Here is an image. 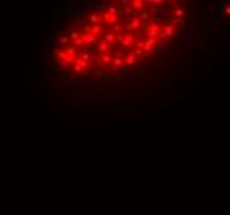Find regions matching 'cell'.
I'll return each mask as SVG.
<instances>
[{
    "instance_id": "obj_1",
    "label": "cell",
    "mask_w": 230,
    "mask_h": 215,
    "mask_svg": "<svg viewBox=\"0 0 230 215\" xmlns=\"http://www.w3.org/2000/svg\"><path fill=\"white\" fill-rule=\"evenodd\" d=\"M174 33H176V27L174 25H165L164 28L161 30V33H159V40L171 38V36H174Z\"/></svg>"
},
{
    "instance_id": "obj_2",
    "label": "cell",
    "mask_w": 230,
    "mask_h": 215,
    "mask_svg": "<svg viewBox=\"0 0 230 215\" xmlns=\"http://www.w3.org/2000/svg\"><path fill=\"white\" fill-rule=\"evenodd\" d=\"M119 20H121V18L118 17V15H111V13H108V12H104L103 13V22L104 23H108V25H118L119 23Z\"/></svg>"
},
{
    "instance_id": "obj_3",
    "label": "cell",
    "mask_w": 230,
    "mask_h": 215,
    "mask_svg": "<svg viewBox=\"0 0 230 215\" xmlns=\"http://www.w3.org/2000/svg\"><path fill=\"white\" fill-rule=\"evenodd\" d=\"M88 20L93 23V25H101L103 22V15H98V13H90L88 15Z\"/></svg>"
},
{
    "instance_id": "obj_4",
    "label": "cell",
    "mask_w": 230,
    "mask_h": 215,
    "mask_svg": "<svg viewBox=\"0 0 230 215\" xmlns=\"http://www.w3.org/2000/svg\"><path fill=\"white\" fill-rule=\"evenodd\" d=\"M111 47H113V45H109V43H106V42H99V45H98V51H99L101 55H104V53H109V50H111Z\"/></svg>"
},
{
    "instance_id": "obj_5",
    "label": "cell",
    "mask_w": 230,
    "mask_h": 215,
    "mask_svg": "<svg viewBox=\"0 0 230 215\" xmlns=\"http://www.w3.org/2000/svg\"><path fill=\"white\" fill-rule=\"evenodd\" d=\"M113 55L111 53H104V55H99V63L101 64H111L113 63Z\"/></svg>"
},
{
    "instance_id": "obj_6",
    "label": "cell",
    "mask_w": 230,
    "mask_h": 215,
    "mask_svg": "<svg viewBox=\"0 0 230 215\" xmlns=\"http://www.w3.org/2000/svg\"><path fill=\"white\" fill-rule=\"evenodd\" d=\"M131 7L137 12H142L144 8H146V2H144V0H133V5H131Z\"/></svg>"
},
{
    "instance_id": "obj_7",
    "label": "cell",
    "mask_w": 230,
    "mask_h": 215,
    "mask_svg": "<svg viewBox=\"0 0 230 215\" xmlns=\"http://www.w3.org/2000/svg\"><path fill=\"white\" fill-rule=\"evenodd\" d=\"M133 42H134V36L133 35H124V38H122V42H121V47L128 50V47H131Z\"/></svg>"
},
{
    "instance_id": "obj_8",
    "label": "cell",
    "mask_w": 230,
    "mask_h": 215,
    "mask_svg": "<svg viewBox=\"0 0 230 215\" xmlns=\"http://www.w3.org/2000/svg\"><path fill=\"white\" fill-rule=\"evenodd\" d=\"M154 47H157V40H154V38H148L146 40V47H144V51H151Z\"/></svg>"
},
{
    "instance_id": "obj_9",
    "label": "cell",
    "mask_w": 230,
    "mask_h": 215,
    "mask_svg": "<svg viewBox=\"0 0 230 215\" xmlns=\"http://www.w3.org/2000/svg\"><path fill=\"white\" fill-rule=\"evenodd\" d=\"M124 63H126V66H133V64L137 63V56L134 53H129L126 58H124Z\"/></svg>"
},
{
    "instance_id": "obj_10",
    "label": "cell",
    "mask_w": 230,
    "mask_h": 215,
    "mask_svg": "<svg viewBox=\"0 0 230 215\" xmlns=\"http://www.w3.org/2000/svg\"><path fill=\"white\" fill-rule=\"evenodd\" d=\"M83 40H85V43H98V36H94L93 33H88V35H85V33H83ZM98 45H99V43H98Z\"/></svg>"
},
{
    "instance_id": "obj_11",
    "label": "cell",
    "mask_w": 230,
    "mask_h": 215,
    "mask_svg": "<svg viewBox=\"0 0 230 215\" xmlns=\"http://www.w3.org/2000/svg\"><path fill=\"white\" fill-rule=\"evenodd\" d=\"M139 27H141V20L139 18H133V22H131L129 25H126L124 30H137Z\"/></svg>"
},
{
    "instance_id": "obj_12",
    "label": "cell",
    "mask_w": 230,
    "mask_h": 215,
    "mask_svg": "<svg viewBox=\"0 0 230 215\" xmlns=\"http://www.w3.org/2000/svg\"><path fill=\"white\" fill-rule=\"evenodd\" d=\"M113 66H116V68H121L122 64H126L124 63V58L122 56H118V55H114V58H113Z\"/></svg>"
},
{
    "instance_id": "obj_13",
    "label": "cell",
    "mask_w": 230,
    "mask_h": 215,
    "mask_svg": "<svg viewBox=\"0 0 230 215\" xmlns=\"http://www.w3.org/2000/svg\"><path fill=\"white\" fill-rule=\"evenodd\" d=\"M103 36H104V42H106V43H109V45H113V43H114L116 40H118V36H116L113 32H111V33H104Z\"/></svg>"
},
{
    "instance_id": "obj_14",
    "label": "cell",
    "mask_w": 230,
    "mask_h": 215,
    "mask_svg": "<svg viewBox=\"0 0 230 215\" xmlns=\"http://www.w3.org/2000/svg\"><path fill=\"white\" fill-rule=\"evenodd\" d=\"M174 15H176V17H174V18H179V20H184V8L182 7H176V8H174Z\"/></svg>"
},
{
    "instance_id": "obj_15",
    "label": "cell",
    "mask_w": 230,
    "mask_h": 215,
    "mask_svg": "<svg viewBox=\"0 0 230 215\" xmlns=\"http://www.w3.org/2000/svg\"><path fill=\"white\" fill-rule=\"evenodd\" d=\"M75 64H78V66H79V68H90V63H88V61H85V60H81V58H76V63Z\"/></svg>"
},
{
    "instance_id": "obj_16",
    "label": "cell",
    "mask_w": 230,
    "mask_h": 215,
    "mask_svg": "<svg viewBox=\"0 0 230 215\" xmlns=\"http://www.w3.org/2000/svg\"><path fill=\"white\" fill-rule=\"evenodd\" d=\"M91 33H93L94 36L101 35V33H103V25H93V32H91ZM103 35H104V33H103Z\"/></svg>"
},
{
    "instance_id": "obj_17",
    "label": "cell",
    "mask_w": 230,
    "mask_h": 215,
    "mask_svg": "<svg viewBox=\"0 0 230 215\" xmlns=\"http://www.w3.org/2000/svg\"><path fill=\"white\" fill-rule=\"evenodd\" d=\"M65 53L68 55V56H71V58H76V48L75 47H68L65 50Z\"/></svg>"
},
{
    "instance_id": "obj_18",
    "label": "cell",
    "mask_w": 230,
    "mask_h": 215,
    "mask_svg": "<svg viewBox=\"0 0 230 215\" xmlns=\"http://www.w3.org/2000/svg\"><path fill=\"white\" fill-rule=\"evenodd\" d=\"M139 20H151V12H141Z\"/></svg>"
},
{
    "instance_id": "obj_19",
    "label": "cell",
    "mask_w": 230,
    "mask_h": 215,
    "mask_svg": "<svg viewBox=\"0 0 230 215\" xmlns=\"http://www.w3.org/2000/svg\"><path fill=\"white\" fill-rule=\"evenodd\" d=\"M83 45H86V43H85V40H83V36L79 40H76V42H73V45L71 47H75V48H79V47H83Z\"/></svg>"
},
{
    "instance_id": "obj_20",
    "label": "cell",
    "mask_w": 230,
    "mask_h": 215,
    "mask_svg": "<svg viewBox=\"0 0 230 215\" xmlns=\"http://www.w3.org/2000/svg\"><path fill=\"white\" fill-rule=\"evenodd\" d=\"M122 28H126V25H122V23H118V25L113 27V33H119Z\"/></svg>"
},
{
    "instance_id": "obj_21",
    "label": "cell",
    "mask_w": 230,
    "mask_h": 215,
    "mask_svg": "<svg viewBox=\"0 0 230 215\" xmlns=\"http://www.w3.org/2000/svg\"><path fill=\"white\" fill-rule=\"evenodd\" d=\"M149 12H151V15H157V13H161V12H164V10L159 8V7H149Z\"/></svg>"
},
{
    "instance_id": "obj_22",
    "label": "cell",
    "mask_w": 230,
    "mask_h": 215,
    "mask_svg": "<svg viewBox=\"0 0 230 215\" xmlns=\"http://www.w3.org/2000/svg\"><path fill=\"white\" fill-rule=\"evenodd\" d=\"M133 53L136 55L137 58H139V56H142V55L146 53V51H144V50H141V48H137V47H136V48H134V51H133Z\"/></svg>"
},
{
    "instance_id": "obj_23",
    "label": "cell",
    "mask_w": 230,
    "mask_h": 215,
    "mask_svg": "<svg viewBox=\"0 0 230 215\" xmlns=\"http://www.w3.org/2000/svg\"><path fill=\"white\" fill-rule=\"evenodd\" d=\"M60 43H63V45H68V43H70V36H60Z\"/></svg>"
},
{
    "instance_id": "obj_24",
    "label": "cell",
    "mask_w": 230,
    "mask_h": 215,
    "mask_svg": "<svg viewBox=\"0 0 230 215\" xmlns=\"http://www.w3.org/2000/svg\"><path fill=\"white\" fill-rule=\"evenodd\" d=\"M159 48H165V42H164V40H161V42H157V47H156V51H157Z\"/></svg>"
},
{
    "instance_id": "obj_25",
    "label": "cell",
    "mask_w": 230,
    "mask_h": 215,
    "mask_svg": "<svg viewBox=\"0 0 230 215\" xmlns=\"http://www.w3.org/2000/svg\"><path fill=\"white\" fill-rule=\"evenodd\" d=\"M73 71H75V73H81V68H79L78 64H73Z\"/></svg>"
},
{
    "instance_id": "obj_26",
    "label": "cell",
    "mask_w": 230,
    "mask_h": 215,
    "mask_svg": "<svg viewBox=\"0 0 230 215\" xmlns=\"http://www.w3.org/2000/svg\"><path fill=\"white\" fill-rule=\"evenodd\" d=\"M81 60L88 61V60H91V58H90V55H88V53H83V55H81Z\"/></svg>"
},
{
    "instance_id": "obj_27",
    "label": "cell",
    "mask_w": 230,
    "mask_h": 215,
    "mask_svg": "<svg viewBox=\"0 0 230 215\" xmlns=\"http://www.w3.org/2000/svg\"><path fill=\"white\" fill-rule=\"evenodd\" d=\"M225 13H227V15H230V7H227V8H225Z\"/></svg>"
}]
</instances>
